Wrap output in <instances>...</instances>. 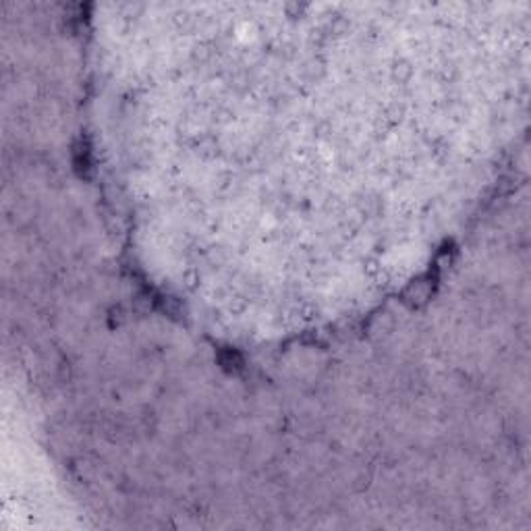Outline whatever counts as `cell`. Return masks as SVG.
<instances>
[{"mask_svg": "<svg viewBox=\"0 0 531 531\" xmlns=\"http://www.w3.org/2000/svg\"><path fill=\"white\" fill-rule=\"evenodd\" d=\"M75 166H77L79 170H87L90 166H92V162H90V149H87V145L79 143V145L75 147Z\"/></svg>", "mask_w": 531, "mask_h": 531, "instance_id": "1", "label": "cell"}, {"mask_svg": "<svg viewBox=\"0 0 531 531\" xmlns=\"http://www.w3.org/2000/svg\"><path fill=\"white\" fill-rule=\"evenodd\" d=\"M222 365H224V368H228V370H239L241 365H243V361H241V357L237 353L228 351V353L222 355Z\"/></svg>", "mask_w": 531, "mask_h": 531, "instance_id": "2", "label": "cell"}]
</instances>
